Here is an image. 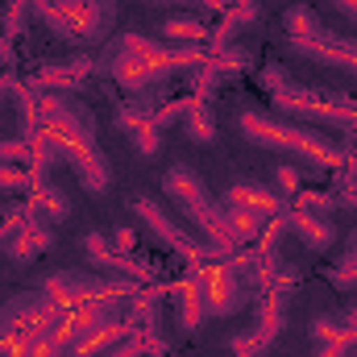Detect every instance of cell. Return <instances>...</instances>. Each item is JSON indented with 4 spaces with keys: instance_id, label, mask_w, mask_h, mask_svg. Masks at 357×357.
<instances>
[{
    "instance_id": "cell-27",
    "label": "cell",
    "mask_w": 357,
    "mask_h": 357,
    "mask_svg": "<svg viewBox=\"0 0 357 357\" xmlns=\"http://www.w3.org/2000/svg\"><path fill=\"white\" fill-rule=\"evenodd\" d=\"M266 341L258 337V333H237L233 341H229V357H266Z\"/></svg>"
},
{
    "instance_id": "cell-9",
    "label": "cell",
    "mask_w": 357,
    "mask_h": 357,
    "mask_svg": "<svg viewBox=\"0 0 357 357\" xmlns=\"http://www.w3.org/2000/svg\"><path fill=\"white\" fill-rule=\"evenodd\" d=\"M54 245V237H50V225L42 220V212H33L29 204L25 208H17V220H13V229H8V237H4V254H8V262L13 266H29L38 254H46Z\"/></svg>"
},
{
    "instance_id": "cell-34",
    "label": "cell",
    "mask_w": 357,
    "mask_h": 357,
    "mask_svg": "<svg viewBox=\"0 0 357 357\" xmlns=\"http://www.w3.org/2000/svg\"><path fill=\"white\" fill-rule=\"evenodd\" d=\"M112 237H116L112 250H121V254H133V250H137V233H133V229H116Z\"/></svg>"
},
{
    "instance_id": "cell-7",
    "label": "cell",
    "mask_w": 357,
    "mask_h": 357,
    "mask_svg": "<svg viewBox=\"0 0 357 357\" xmlns=\"http://www.w3.org/2000/svg\"><path fill=\"white\" fill-rule=\"evenodd\" d=\"M137 287H142V282H133V278H125V274L104 278V274H88V270H54V274L42 282L46 299L59 303V307H75V303L108 299V295L129 299V295H137Z\"/></svg>"
},
{
    "instance_id": "cell-5",
    "label": "cell",
    "mask_w": 357,
    "mask_h": 357,
    "mask_svg": "<svg viewBox=\"0 0 357 357\" xmlns=\"http://www.w3.org/2000/svg\"><path fill=\"white\" fill-rule=\"evenodd\" d=\"M287 46L312 63H324V67H337V71H349L357 75V42L349 38H337L333 29L320 25V17L307 8V4H295L287 8Z\"/></svg>"
},
{
    "instance_id": "cell-37",
    "label": "cell",
    "mask_w": 357,
    "mask_h": 357,
    "mask_svg": "<svg viewBox=\"0 0 357 357\" xmlns=\"http://www.w3.org/2000/svg\"><path fill=\"white\" fill-rule=\"evenodd\" d=\"M333 4H337V8H341V13H345V17L357 25V0H333Z\"/></svg>"
},
{
    "instance_id": "cell-20",
    "label": "cell",
    "mask_w": 357,
    "mask_h": 357,
    "mask_svg": "<svg viewBox=\"0 0 357 357\" xmlns=\"http://www.w3.org/2000/svg\"><path fill=\"white\" fill-rule=\"evenodd\" d=\"M33 212H42V216H50V225H63L67 216H71V204H67V195L54 187V183H42V187H33V204H29Z\"/></svg>"
},
{
    "instance_id": "cell-16",
    "label": "cell",
    "mask_w": 357,
    "mask_h": 357,
    "mask_svg": "<svg viewBox=\"0 0 357 357\" xmlns=\"http://www.w3.org/2000/svg\"><path fill=\"white\" fill-rule=\"evenodd\" d=\"M116 125H121V129L133 137L137 154H146V158H154V154H158L162 137H158V129H154L150 112H142V108H121V112H116Z\"/></svg>"
},
{
    "instance_id": "cell-10",
    "label": "cell",
    "mask_w": 357,
    "mask_h": 357,
    "mask_svg": "<svg viewBox=\"0 0 357 357\" xmlns=\"http://www.w3.org/2000/svg\"><path fill=\"white\" fill-rule=\"evenodd\" d=\"M199 291H204V307L208 316H237L245 307V282L229 262H212L199 274Z\"/></svg>"
},
{
    "instance_id": "cell-11",
    "label": "cell",
    "mask_w": 357,
    "mask_h": 357,
    "mask_svg": "<svg viewBox=\"0 0 357 357\" xmlns=\"http://www.w3.org/2000/svg\"><path fill=\"white\" fill-rule=\"evenodd\" d=\"M84 250H88L91 262L100 270H108V274H125V278H133V282H150V266H146V262H137L133 254L112 250L100 233H84Z\"/></svg>"
},
{
    "instance_id": "cell-19",
    "label": "cell",
    "mask_w": 357,
    "mask_h": 357,
    "mask_svg": "<svg viewBox=\"0 0 357 357\" xmlns=\"http://www.w3.org/2000/svg\"><path fill=\"white\" fill-rule=\"evenodd\" d=\"M162 38L178 42V46H199V42H212V25L199 21V17H167L162 21Z\"/></svg>"
},
{
    "instance_id": "cell-12",
    "label": "cell",
    "mask_w": 357,
    "mask_h": 357,
    "mask_svg": "<svg viewBox=\"0 0 357 357\" xmlns=\"http://www.w3.org/2000/svg\"><path fill=\"white\" fill-rule=\"evenodd\" d=\"M91 75V59H67V63H46L29 79V91H75Z\"/></svg>"
},
{
    "instance_id": "cell-14",
    "label": "cell",
    "mask_w": 357,
    "mask_h": 357,
    "mask_svg": "<svg viewBox=\"0 0 357 357\" xmlns=\"http://www.w3.org/2000/svg\"><path fill=\"white\" fill-rule=\"evenodd\" d=\"M225 204H241V208H250V212H258L262 220H278L287 208H282V195L278 191H270L262 183H233L229 191H225Z\"/></svg>"
},
{
    "instance_id": "cell-40",
    "label": "cell",
    "mask_w": 357,
    "mask_h": 357,
    "mask_svg": "<svg viewBox=\"0 0 357 357\" xmlns=\"http://www.w3.org/2000/svg\"><path fill=\"white\" fill-rule=\"evenodd\" d=\"M354 357H357V337H354Z\"/></svg>"
},
{
    "instance_id": "cell-4",
    "label": "cell",
    "mask_w": 357,
    "mask_h": 357,
    "mask_svg": "<svg viewBox=\"0 0 357 357\" xmlns=\"http://www.w3.org/2000/svg\"><path fill=\"white\" fill-rule=\"evenodd\" d=\"M162 191H167V199L175 204L178 212L212 241L208 245V254L216 258V262H225V258H233L237 254V245H233V237H229V225H225V212H220V204H212V195H208V187H204V178L195 175L191 167H171L167 175H162Z\"/></svg>"
},
{
    "instance_id": "cell-1",
    "label": "cell",
    "mask_w": 357,
    "mask_h": 357,
    "mask_svg": "<svg viewBox=\"0 0 357 357\" xmlns=\"http://www.w3.org/2000/svg\"><path fill=\"white\" fill-rule=\"evenodd\" d=\"M199 63H204V54L195 46L158 42V38H146V33H125L116 42V54L104 59V71L112 75V84L142 96L146 88H158L171 75H178L183 67H199Z\"/></svg>"
},
{
    "instance_id": "cell-26",
    "label": "cell",
    "mask_w": 357,
    "mask_h": 357,
    "mask_svg": "<svg viewBox=\"0 0 357 357\" xmlns=\"http://www.w3.org/2000/svg\"><path fill=\"white\" fill-rule=\"evenodd\" d=\"M29 345H33V328H13L0 337V357H29Z\"/></svg>"
},
{
    "instance_id": "cell-6",
    "label": "cell",
    "mask_w": 357,
    "mask_h": 357,
    "mask_svg": "<svg viewBox=\"0 0 357 357\" xmlns=\"http://www.w3.org/2000/svg\"><path fill=\"white\" fill-rule=\"evenodd\" d=\"M33 13L67 42H100L116 8L112 0H33Z\"/></svg>"
},
{
    "instance_id": "cell-21",
    "label": "cell",
    "mask_w": 357,
    "mask_h": 357,
    "mask_svg": "<svg viewBox=\"0 0 357 357\" xmlns=\"http://www.w3.org/2000/svg\"><path fill=\"white\" fill-rule=\"evenodd\" d=\"M266 345H274L282 333H287V316H282V303L278 299H266L262 307H258V328H254Z\"/></svg>"
},
{
    "instance_id": "cell-35",
    "label": "cell",
    "mask_w": 357,
    "mask_h": 357,
    "mask_svg": "<svg viewBox=\"0 0 357 357\" xmlns=\"http://www.w3.org/2000/svg\"><path fill=\"white\" fill-rule=\"evenodd\" d=\"M345 208H354L357 212V178H345V187H341V195H337Z\"/></svg>"
},
{
    "instance_id": "cell-8",
    "label": "cell",
    "mask_w": 357,
    "mask_h": 357,
    "mask_svg": "<svg viewBox=\"0 0 357 357\" xmlns=\"http://www.w3.org/2000/svg\"><path fill=\"white\" fill-rule=\"evenodd\" d=\"M129 208L146 220V229H150V233H154L167 250H175L183 262H204V258H212L208 250H199V241H195L191 233H183V229H178L175 216H171V212H162L150 195H133V199H129Z\"/></svg>"
},
{
    "instance_id": "cell-23",
    "label": "cell",
    "mask_w": 357,
    "mask_h": 357,
    "mask_svg": "<svg viewBox=\"0 0 357 357\" xmlns=\"http://www.w3.org/2000/svg\"><path fill=\"white\" fill-rule=\"evenodd\" d=\"M337 195L333 191H299L295 195V208L299 212H316V216H328V212H337Z\"/></svg>"
},
{
    "instance_id": "cell-33",
    "label": "cell",
    "mask_w": 357,
    "mask_h": 357,
    "mask_svg": "<svg viewBox=\"0 0 357 357\" xmlns=\"http://www.w3.org/2000/svg\"><path fill=\"white\" fill-rule=\"evenodd\" d=\"M312 357H354V337H345V341H328V345H320Z\"/></svg>"
},
{
    "instance_id": "cell-15",
    "label": "cell",
    "mask_w": 357,
    "mask_h": 357,
    "mask_svg": "<svg viewBox=\"0 0 357 357\" xmlns=\"http://www.w3.org/2000/svg\"><path fill=\"white\" fill-rule=\"evenodd\" d=\"M171 295H175V307H178V328H183V333H195V328L204 324V316H208L204 291H199V274L178 278L175 287H171Z\"/></svg>"
},
{
    "instance_id": "cell-30",
    "label": "cell",
    "mask_w": 357,
    "mask_h": 357,
    "mask_svg": "<svg viewBox=\"0 0 357 357\" xmlns=\"http://www.w3.org/2000/svg\"><path fill=\"white\" fill-rule=\"evenodd\" d=\"M299 167H278L274 171V191L278 195H299Z\"/></svg>"
},
{
    "instance_id": "cell-13",
    "label": "cell",
    "mask_w": 357,
    "mask_h": 357,
    "mask_svg": "<svg viewBox=\"0 0 357 357\" xmlns=\"http://www.w3.org/2000/svg\"><path fill=\"white\" fill-rule=\"evenodd\" d=\"M278 225L291 229V233H295L303 245H312V250H328V245L337 241L333 220H328V216H316V212H299V208H291V212L278 216Z\"/></svg>"
},
{
    "instance_id": "cell-17",
    "label": "cell",
    "mask_w": 357,
    "mask_h": 357,
    "mask_svg": "<svg viewBox=\"0 0 357 357\" xmlns=\"http://www.w3.org/2000/svg\"><path fill=\"white\" fill-rule=\"evenodd\" d=\"M254 21H258V8H254V0H237L233 8H225V21L212 29V54H216V50H225V46H233L237 29L254 25Z\"/></svg>"
},
{
    "instance_id": "cell-24",
    "label": "cell",
    "mask_w": 357,
    "mask_h": 357,
    "mask_svg": "<svg viewBox=\"0 0 357 357\" xmlns=\"http://www.w3.org/2000/svg\"><path fill=\"white\" fill-rule=\"evenodd\" d=\"M187 133H191L195 142H212V137H216V121H212V112H208L204 104H195V108L187 112Z\"/></svg>"
},
{
    "instance_id": "cell-3",
    "label": "cell",
    "mask_w": 357,
    "mask_h": 357,
    "mask_svg": "<svg viewBox=\"0 0 357 357\" xmlns=\"http://www.w3.org/2000/svg\"><path fill=\"white\" fill-rule=\"evenodd\" d=\"M262 88L274 96V108L295 116V121H316V125H328V129H357L354 100L320 91V88H303L282 67H262Z\"/></svg>"
},
{
    "instance_id": "cell-36",
    "label": "cell",
    "mask_w": 357,
    "mask_h": 357,
    "mask_svg": "<svg viewBox=\"0 0 357 357\" xmlns=\"http://www.w3.org/2000/svg\"><path fill=\"white\" fill-rule=\"evenodd\" d=\"M13 220H17V208H8V212L0 216V245H4V237H8V229H13Z\"/></svg>"
},
{
    "instance_id": "cell-39",
    "label": "cell",
    "mask_w": 357,
    "mask_h": 357,
    "mask_svg": "<svg viewBox=\"0 0 357 357\" xmlns=\"http://www.w3.org/2000/svg\"><path fill=\"white\" fill-rule=\"evenodd\" d=\"M337 270H357V245L349 250V254H345V262H341Z\"/></svg>"
},
{
    "instance_id": "cell-31",
    "label": "cell",
    "mask_w": 357,
    "mask_h": 357,
    "mask_svg": "<svg viewBox=\"0 0 357 357\" xmlns=\"http://www.w3.org/2000/svg\"><path fill=\"white\" fill-rule=\"evenodd\" d=\"M142 354H146V337L129 333V337H121V341L112 345V354L108 357H142Z\"/></svg>"
},
{
    "instance_id": "cell-38",
    "label": "cell",
    "mask_w": 357,
    "mask_h": 357,
    "mask_svg": "<svg viewBox=\"0 0 357 357\" xmlns=\"http://www.w3.org/2000/svg\"><path fill=\"white\" fill-rule=\"evenodd\" d=\"M13 88H17V79H13V75H0V104H4V96Z\"/></svg>"
},
{
    "instance_id": "cell-29",
    "label": "cell",
    "mask_w": 357,
    "mask_h": 357,
    "mask_svg": "<svg viewBox=\"0 0 357 357\" xmlns=\"http://www.w3.org/2000/svg\"><path fill=\"white\" fill-rule=\"evenodd\" d=\"M33 158V146H29V137H4L0 142V162H29Z\"/></svg>"
},
{
    "instance_id": "cell-18",
    "label": "cell",
    "mask_w": 357,
    "mask_h": 357,
    "mask_svg": "<svg viewBox=\"0 0 357 357\" xmlns=\"http://www.w3.org/2000/svg\"><path fill=\"white\" fill-rule=\"evenodd\" d=\"M220 212H225V225H229V237H233V245H250V241H258L262 237V216L258 212H250V208H241V204H220Z\"/></svg>"
},
{
    "instance_id": "cell-25",
    "label": "cell",
    "mask_w": 357,
    "mask_h": 357,
    "mask_svg": "<svg viewBox=\"0 0 357 357\" xmlns=\"http://www.w3.org/2000/svg\"><path fill=\"white\" fill-rule=\"evenodd\" d=\"M307 333H312V341H316V345H328V341H345V337H354V333H349L341 320H333V316L312 320V328H307Z\"/></svg>"
},
{
    "instance_id": "cell-22",
    "label": "cell",
    "mask_w": 357,
    "mask_h": 357,
    "mask_svg": "<svg viewBox=\"0 0 357 357\" xmlns=\"http://www.w3.org/2000/svg\"><path fill=\"white\" fill-rule=\"evenodd\" d=\"M29 357H71V349H67V341L59 337V328L50 324V328H38V333H33Z\"/></svg>"
},
{
    "instance_id": "cell-32",
    "label": "cell",
    "mask_w": 357,
    "mask_h": 357,
    "mask_svg": "<svg viewBox=\"0 0 357 357\" xmlns=\"http://www.w3.org/2000/svg\"><path fill=\"white\" fill-rule=\"evenodd\" d=\"M146 4H191V8H208V13H225L237 0H146Z\"/></svg>"
},
{
    "instance_id": "cell-28",
    "label": "cell",
    "mask_w": 357,
    "mask_h": 357,
    "mask_svg": "<svg viewBox=\"0 0 357 357\" xmlns=\"http://www.w3.org/2000/svg\"><path fill=\"white\" fill-rule=\"evenodd\" d=\"M33 187V175L17 162H0V191H29Z\"/></svg>"
},
{
    "instance_id": "cell-2",
    "label": "cell",
    "mask_w": 357,
    "mask_h": 357,
    "mask_svg": "<svg viewBox=\"0 0 357 357\" xmlns=\"http://www.w3.org/2000/svg\"><path fill=\"white\" fill-rule=\"evenodd\" d=\"M237 129L262 150H291L316 167H345L349 162V146H337V142H328V137H320L295 121H282L274 112H262V108H241Z\"/></svg>"
}]
</instances>
